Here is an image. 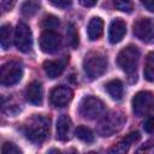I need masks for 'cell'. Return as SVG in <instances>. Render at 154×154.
<instances>
[{
	"label": "cell",
	"mask_w": 154,
	"mask_h": 154,
	"mask_svg": "<svg viewBox=\"0 0 154 154\" xmlns=\"http://www.w3.org/2000/svg\"><path fill=\"white\" fill-rule=\"evenodd\" d=\"M49 124L51 119L48 117L42 114H34L22 125V132L29 141L34 143H41L46 140L49 132Z\"/></svg>",
	"instance_id": "6da1fadb"
},
{
	"label": "cell",
	"mask_w": 154,
	"mask_h": 154,
	"mask_svg": "<svg viewBox=\"0 0 154 154\" xmlns=\"http://www.w3.org/2000/svg\"><path fill=\"white\" fill-rule=\"evenodd\" d=\"M140 60V49L135 45H129L123 48L117 57V65L130 77L136 76V69Z\"/></svg>",
	"instance_id": "7a4b0ae2"
},
{
	"label": "cell",
	"mask_w": 154,
	"mask_h": 154,
	"mask_svg": "<svg viewBox=\"0 0 154 154\" xmlns=\"http://www.w3.org/2000/svg\"><path fill=\"white\" fill-rule=\"evenodd\" d=\"M107 58L101 52H89L83 59V70L90 79H95L105 73Z\"/></svg>",
	"instance_id": "3957f363"
},
{
	"label": "cell",
	"mask_w": 154,
	"mask_h": 154,
	"mask_svg": "<svg viewBox=\"0 0 154 154\" xmlns=\"http://www.w3.org/2000/svg\"><path fill=\"white\" fill-rule=\"evenodd\" d=\"M126 118L122 112L112 111L102 117L97 126V132L101 136H112L124 126Z\"/></svg>",
	"instance_id": "277c9868"
},
{
	"label": "cell",
	"mask_w": 154,
	"mask_h": 154,
	"mask_svg": "<svg viewBox=\"0 0 154 154\" xmlns=\"http://www.w3.org/2000/svg\"><path fill=\"white\" fill-rule=\"evenodd\" d=\"M78 112L83 118L93 120L99 118L105 112V103L96 96H84L79 102Z\"/></svg>",
	"instance_id": "5b68a950"
},
{
	"label": "cell",
	"mask_w": 154,
	"mask_h": 154,
	"mask_svg": "<svg viewBox=\"0 0 154 154\" xmlns=\"http://www.w3.org/2000/svg\"><path fill=\"white\" fill-rule=\"evenodd\" d=\"M23 76V67L19 61H8L1 66L0 83L4 87L17 84Z\"/></svg>",
	"instance_id": "8992f818"
},
{
	"label": "cell",
	"mask_w": 154,
	"mask_h": 154,
	"mask_svg": "<svg viewBox=\"0 0 154 154\" xmlns=\"http://www.w3.org/2000/svg\"><path fill=\"white\" fill-rule=\"evenodd\" d=\"M13 40H14L16 47L20 52L28 53L31 51V48H32V34H31V30L28 26V24H25L24 22H19L17 24Z\"/></svg>",
	"instance_id": "52a82bcc"
},
{
	"label": "cell",
	"mask_w": 154,
	"mask_h": 154,
	"mask_svg": "<svg viewBox=\"0 0 154 154\" xmlns=\"http://www.w3.org/2000/svg\"><path fill=\"white\" fill-rule=\"evenodd\" d=\"M134 35L146 42L150 43L154 41V19L153 18H140L132 25Z\"/></svg>",
	"instance_id": "ba28073f"
},
{
	"label": "cell",
	"mask_w": 154,
	"mask_h": 154,
	"mask_svg": "<svg viewBox=\"0 0 154 154\" xmlns=\"http://www.w3.org/2000/svg\"><path fill=\"white\" fill-rule=\"evenodd\" d=\"M153 100H154V95L153 93L148 91V90H142V91H138L134 97H132V112L135 113L136 117H142L144 116L152 103H153Z\"/></svg>",
	"instance_id": "9c48e42d"
},
{
	"label": "cell",
	"mask_w": 154,
	"mask_h": 154,
	"mask_svg": "<svg viewBox=\"0 0 154 154\" xmlns=\"http://www.w3.org/2000/svg\"><path fill=\"white\" fill-rule=\"evenodd\" d=\"M38 42H40V48H41V51L43 53L53 54V53L59 51L61 40H60V36L55 31L45 30L41 34Z\"/></svg>",
	"instance_id": "30bf717a"
},
{
	"label": "cell",
	"mask_w": 154,
	"mask_h": 154,
	"mask_svg": "<svg viewBox=\"0 0 154 154\" xmlns=\"http://www.w3.org/2000/svg\"><path fill=\"white\" fill-rule=\"evenodd\" d=\"M72 96H73V93L70 88H67L65 85H59V87H55L51 91L49 99H51V102L53 106L64 107L72 100Z\"/></svg>",
	"instance_id": "8fae6325"
},
{
	"label": "cell",
	"mask_w": 154,
	"mask_h": 154,
	"mask_svg": "<svg viewBox=\"0 0 154 154\" xmlns=\"http://www.w3.org/2000/svg\"><path fill=\"white\" fill-rule=\"evenodd\" d=\"M141 138V135L138 131H132L130 134H128L123 140H120L119 142H117L114 146H112L107 154H126L131 147L132 143L137 142Z\"/></svg>",
	"instance_id": "7c38bea8"
},
{
	"label": "cell",
	"mask_w": 154,
	"mask_h": 154,
	"mask_svg": "<svg viewBox=\"0 0 154 154\" xmlns=\"http://www.w3.org/2000/svg\"><path fill=\"white\" fill-rule=\"evenodd\" d=\"M67 61H69V57H63L61 59L58 60H46L43 63V70L49 78H57L65 70Z\"/></svg>",
	"instance_id": "4fadbf2b"
},
{
	"label": "cell",
	"mask_w": 154,
	"mask_h": 154,
	"mask_svg": "<svg viewBox=\"0 0 154 154\" xmlns=\"http://www.w3.org/2000/svg\"><path fill=\"white\" fill-rule=\"evenodd\" d=\"M126 34V24L122 18H116L109 24L108 30V40L111 43H118L123 40Z\"/></svg>",
	"instance_id": "5bb4252c"
},
{
	"label": "cell",
	"mask_w": 154,
	"mask_h": 154,
	"mask_svg": "<svg viewBox=\"0 0 154 154\" xmlns=\"http://www.w3.org/2000/svg\"><path fill=\"white\" fill-rule=\"evenodd\" d=\"M25 99L31 105H41L43 100V88L37 81L31 82L25 90Z\"/></svg>",
	"instance_id": "9a60e30c"
},
{
	"label": "cell",
	"mask_w": 154,
	"mask_h": 154,
	"mask_svg": "<svg viewBox=\"0 0 154 154\" xmlns=\"http://www.w3.org/2000/svg\"><path fill=\"white\" fill-rule=\"evenodd\" d=\"M71 119L66 114H61L58 118L57 122V140L59 141H66L70 138V132H71Z\"/></svg>",
	"instance_id": "2e32d148"
},
{
	"label": "cell",
	"mask_w": 154,
	"mask_h": 154,
	"mask_svg": "<svg viewBox=\"0 0 154 154\" xmlns=\"http://www.w3.org/2000/svg\"><path fill=\"white\" fill-rule=\"evenodd\" d=\"M88 37L90 41L99 40L103 34V20L100 17H94L88 23Z\"/></svg>",
	"instance_id": "e0dca14e"
},
{
	"label": "cell",
	"mask_w": 154,
	"mask_h": 154,
	"mask_svg": "<svg viewBox=\"0 0 154 154\" xmlns=\"http://www.w3.org/2000/svg\"><path fill=\"white\" fill-rule=\"evenodd\" d=\"M106 91L109 94V96L114 100H120L124 93V87L122 81L119 79H111L105 84Z\"/></svg>",
	"instance_id": "ac0fdd59"
},
{
	"label": "cell",
	"mask_w": 154,
	"mask_h": 154,
	"mask_svg": "<svg viewBox=\"0 0 154 154\" xmlns=\"http://www.w3.org/2000/svg\"><path fill=\"white\" fill-rule=\"evenodd\" d=\"M143 75L148 82H154V52H150L147 54Z\"/></svg>",
	"instance_id": "d6986e66"
},
{
	"label": "cell",
	"mask_w": 154,
	"mask_h": 154,
	"mask_svg": "<svg viewBox=\"0 0 154 154\" xmlns=\"http://www.w3.org/2000/svg\"><path fill=\"white\" fill-rule=\"evenodd\" d=\"M12 41V28L10 24H4L0 29V43L4 49H8Z\"/></svg>",
	"instance_id": "ffe728a7"
},
{
	"label": "cell",
	"mask_w": 154,
	"mask_h": 154,
	"mask_svg": "<svg viewBox=\"0 0 154 154\" xmlns=\"http://www.w3.org/2000/svg\"><path fill=\"white\" fill-rule=\"evenodd\" d=\"M66 40H67V43L72 48H77L79 43V37H78L77 28L73 23H69L66 26Z\"/></svg>",
	"instance_id": "44dd1931"
},
{
	"label": "cell",
	"mask_w": 154,
	"mask_h": 154,
	"mask_svg": "<svg viewBox=\"0 0 154 154\" xmlns=\"http://www.w3.org/2000/svg\"><path fill=\"white\" fill-rule=\"evenodd\" d=\"M75 134H76L77 138H79V140L83 141V142H87V143L94 142V134H93V131H91L89 128H87V126H83V125L77 126Z\"/></svg>",
	"instance_id": "7402d4cb"
},
{
	"label": "cell",
	"mask_w": 154,
	"mask_h": 154,
	"mask_svg": "<svg viewBox=\"0 0 154 154\" xmlns=\"http://www.w3.org/2000/svg\"><path fill=\"white\" fill-rule=\"evenodd\" d=\"M42 28L48 30V31H54V29H57L59 26V18L53 16V14H47L41 23Z\"/></svg>",
	"instance_id": "603a6c76"
},
{
	"label": "cell",
	"mask_w": 154,
	"mask_h": 154,
	"mask_svg": "<svg viewBox=\"0 0 154 154\" xmlns=\"http://www.w3.org/2000/svg\"><path fill=\"white\" fill-rule=\"evenodd\" d=\"M40 8V4L36 1H25L22 5V13L25 17H31L34 16Z\"/></svg>",
	"instance_id": "cb8c5ba5"
},
{
	"label": "cell",
	"mask_w": 154,
	"mask_h": 154,
	"mask_svg": "<svg viewBox=\"0 0 154 154\" xmlns=\"http://www.w3.org/2000/svg\"><path fill=\"white\" fill-rule=\"evenodd\" d=\"M1 154H22V150L12 142H5L1 147Z\"/></svg>",
	"instance_id": "d4e9b609"
},
{
	"label": "cell",
	"mask_w": 154,
	"mask_h": 154,
	"mask_svg": "<svg viewBox=\"0 0 154 154\" xmlns=\"http://www.w3.org/2000/svg\"><path fill=\"white\" fill-rule=\"evenodd\" d=\"M114 6L119 11H123L126 13H130L134 10V4L131 1H114Z\"/></svg>",
	"instance_id": "484cf974"
},
{
	"label": "cell",
	"mask_w": 154,
	"mask_h": 154,
	"mask_svg": "<svg viewBox=\"0 0 154 154\" xmlns=\"http://www.w3.org/2000/svg\"><path fill=\"white\" fill-rule=\"evenodd\" d=\"M143 129L148 134H153L154 132V117H148L146 119V122L143 123Z\"/></svg>",
	"instance_id": "4316f807"
},
{
	"label": "cell",
	"mask_w": 154,
	"mask_h": 154,
	"mask_svg": "<svg viewBox=\"0 0 154 154\" xmlns=\"http://www.w3.org/2000/svg\"><path fill=\"white\" fill-rule=\"evenodd\" d=\"M51 4H52L53 6H55V7L66 8V7H69V6L71 5V1H67V0H58V1H54V0H52Z\"/></svg>",
	"instance_id": "83f0119b"
},
{
	"label": "cell",
	"mask_w": 154,
	"mask_h": 154,
	"mask_svg": "<svg viewBox=\"0 0 154 154\" xmlns=\"http://www.w3.org/2000/svg\"><path fill=\"white\" fill-rule=\"evenodd\" d=\"M13 5H14L13 1H6V0H2V1L0 2V6H1L2 11H8Z\"/></svg>",
	"instance_id": "f1b7e54d"
},
{
	"label": "cell",
	"mask_w": 154,
	"mask_h": 154,
	"mask_svg": "<svg viewBox=\"0 0 154 154\" xmlns=\"http://www.w3.org/2000/svg\"><path fill=\"white\" fill-rule=\"evenodd\" d=\"M141 4H142V6L146 7L149 12H154V1H153V0H152V1H142Z\"/></svg>",
	"instance_id": "f546056e"
},
{
	"label": "cell",
	"mask_w": 154,
	"mask_h": 154,
	"mask_svg": "<svg viewBox=\"0 0 154 154\" xmlns=\"http://www.w3.org/2000/svg\"><path fill=\"white\" fill-rule=\"evenodd\" d=\"M79 4L83 5V6H85V7H93V6L96 5V1L95 0H91V1L90 0H81Z\"/></svg>",
	"instance_id": "4dcf8cb0"
},
{
	"label": "cell",
	"mask_w": 154,
	"mask_h": 154,
	"mask_svg": "<svg viewBox=\"0 0 154 154\" xmlns=\"http://www.w3.org/2000/svg\"><path fill=\"white\" fill-rule=\"evenodd\" d=\"M47 154H61L59 150H57V149H52V150H49Z\"/></svg>",
	"instance_id": "1f68e13d"
},
{
	"label": "cell",
	"mask_w": 154,
	"mask_h": 154,
	"mask_svg": "<svg viewBox=\"0 0 154 154\" xmlns=\"http://www.w3.org/2000/svg\"><path fill=\"white\" fill-rule=\"evenodd\" d=\"M88 154H97V153H95V152H89Z\"/></svg>",
	"instance_id": "d6a6232c"
}]
</instances>
